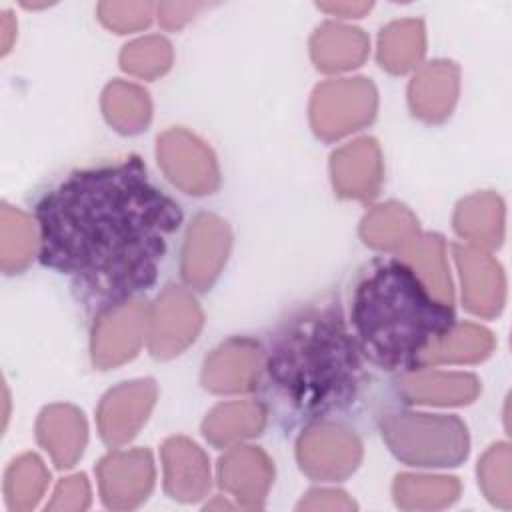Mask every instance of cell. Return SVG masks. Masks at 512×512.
<instances>
[{
  "label": "cell",
  "mask_w": 512,
  "mask_h": 512,
  "mask_svg": "<svg viewBox=\"0 0 512 512\" xmlns=\"http://www.w3.org/2000/svg\"><path fill=\"white\" fill-rule=\"evenodd\" d=\"M360 234L374 248L402 250L418 236V222L404 206L388 202L364 216Z\"/></svg>",
  "instance_id": "cell-22"
},
{
  "label": "cell",
  "mask_w": 512,
  "mask_h": 512,
  "mask_svg": "<svg viewBox=\"0 0 512 512\" xmlns=\"http://www.w3.org/2000/svg\"><path fill=\"white\" fill-rule=\"evenodd\" d=\"M202 326V312L184 290L168 286L150 314V350L156 358H170L194 342Z\"/></svg>",
  "instance_id": "cell-8"
},
{
  "label": "cell",
  "mask_w": 512,
  "mask_h": 512,
  "mask_svg": "<svg viewBox=\"0 0 512 512\" xmlns=\"http://www.w3.org/2000/svg\"><path fill=\"white\" fill-rule=\"evenodd\" d=\"M158 162L166 176L188 194H210L218 186L212 152L186 130H170L158 138Z\"/></svg>",
  "instance_id": "cell-7"
},
{
  "label": "cell",
  "mask_w": 512,
  "mask_h": 512,
  "mask_svg": "<svg viewBox=\"0 0 512 512\" xmlns=\"http://www.w3.org/2000/svg\"><path fill=\"white\" fill-rule=\"evenodd\" d=\"M166 492L182 502L198 500L210 486L208 460L186 438H170L162 448Z\"/></svg>",
  "instance_id": "cell-17"
},
{
  "label": "cell",
  "mask_w": 512,
  "mask_h": 512,
  "mask_svg": "<svg viewBox=\"0 0 512 512\" xmlns=\"http://www.w3.org/2000/svg\"><path fill=\"white\" fill-rule=\"evenodd\" d=\"M458 92V70L452 62L424 66L410 84V106L416 116L428 122L444 120Z\"/></svg>",
  "instance_id": "cell-18"
},
{
  "label": "cell",
  "mask_w": 512,
  "mask_h": 512,
  "mask_svg": "<svg viewBox=\"0 0 512 512\" xmlns=\"http://www.w3.org/2000/svg\"><path fill=\"white\" fill-rule=\"evenodd\" d=\"M404 262H408L426 288L442 302L452 304V286L444 262V242L436 234L416 236L404 248Z\"/></svg>",
  "instance_id": "cell-23"
},
{
  "label": "cell",
  "mask_w": 512,
  "mask_h": 512,
  "mask_svg": "<svg viewBox=\"0 0 512 512\" xmlns=\"http://www.w3.org/2000/svg\"><path fill=\"white\" fill-rule=\"evenodd\" d=\"M502 202L494 194H476L464 200L454 218V226L458 234L466 236L470 242L478 240L480 222H486L488 228L502 234Z\"/></svg>",
  "instance_id": "cell-31"
},
{
  "label": "cell",
  "mask_w": 512,
  "mask_h": 512,
  "mask_svg": "<svg viewBox=\"0 0 512 512\" xmlns=\"http://www.w3.org/2000/svg\"><path fill=\"white\" fill-rule=\"evenodd\" d=\"M104 114L116 130L138 132L150 118L148 94L134 84L114 82L104 92Z\"/></svg>",
  "instance_id": "cell-28"
},
{
  "label": "cell",
  "mask_w": 512,
  "mask_h": 512,
  "mask_svg": "<svg viewBox=\"0 0 512 512\" xmlns=\"http://www.w3.org/2000/svg\"><path fill=\"white\" fill-rule=\"evenodd\" d=\"M36 246V234L30 220L10 206L2 208V268L14 272L24 268Z\"/></svg>",
  "instance_id": "cell-30"
},
{
  "label": "cell",
  "mask_w": 512,
  "mask_h": 512,
  "mask_svg": "<svg viewBox=\"0 0 512 512\" xmlns=\"http://www.w3.org/2000/svg\"><path fill=\"white\" fill-rule=\"evenodd\" d=\"M88 502H90L88 482L80 474L60 482V486L54 492V500L48 504V508L50 510H78V508L82 510L88 506Z\"/></svg>",
  "instance_id": "cell-34"
},
{
  "label": "cell",
  "mask_w": 512,
  "mask_h": 512,
  "mask_svg": "<svg viewBox=\"0 0 512 512\" xmlns=\"http://www.w3.org/2000/svg\"><path fill=\"white\" fill-rule=\"evenodd\" d=\"M376 110V90L364 78L332 80L316 88L310 106L318 136L332 140L368 124Z\"/></svg>",
  "instance_id": "cell-5"
},
{
  "label": "cell",
  "mask_w": 512,
  "mask_h": 512,
  "mask_svg": "<svg viewBox=\"0 0 512 512\" xmlns=\"http://www.w3.org/2000/svg\"><path fill=\"white\" fill-rule=\"evenodd\" d=\"M424 52L422 24L414 20L394 22L380 34L378 60L380 66L390 72H406L412 68Z\"/></svg>",
  "instance_id": "cell-26"
},
{
  "label": "cell",
  "mask_w": 512,
  "mask_h": 512,
  "mask_svg": "<svg viewBox=\"0 0 512 512\" xmlns=\"http://www.w3.org/2000/svg\"><path fill=\"white\" fill-rule=\"evenodd\" d=\"M400 392L410 402L426 404H466L478 394V380L472 374L408 370L400 378Z\"/></svg>",
  "instance_id": "cell-20"
},
{
  "label": "cell",
  "mask_w": 512,
  "mask_h": 512,
  "mask_svg": "<svg viewBox=\"0 0 512 512\" xmlns=\"http://www.w3.org/2000/svg\"><path fill=\"white\" fill-rule=\"evenodd\" d=\"M456 262L464 284V302L468 310L492 316L504 302V278L500 266L482 252L472 248L454 246Z\"/></svg>",
  "instance_id": "cell-16"
},
{
  "label": "cell",
  "mask_w": 512,
  "mask_h": 512,
  "mask_svg": "<svg viewBox=\"0 0 512 512\" xmlns=\"http://www.w3.org/2000/svg\"><path fill=\"white\" fill-rule=\"evenodd\" d=\"M230 246V232L226 222L214 214H198L188 228L182 250V278L206 290L220 274Z\"/></svg>",
  "instance_id": "cell-10"
},
{
  "label": "cell",
  "mask_w": 512,
  "mask_h": 512,
  "mask_svg": "<svg viewBox=\"0 0 512 512\" xmlns=\"http://www.w3.org/2000/svg\"><path fill=\"white\" fill-rule=\"evenodd\" d=\"M170 44L164 38H142L124 46L120 64L126 72L154 78L170 66Z\"/></svg>",
  "instance_id": "cell-32"
},
{
  "label": "cell",
  "mask_w": 512,
  "mask_h": 512,
  "mask_svg": "<svg viewBox=\"0 0 512 512\" xmlns=\"http://www.w3.org/2000/svg\"><path fill=\"white\" fill-rule=\"evenodd\" d=\"M266 420V412L258 402L222 404L210 412L204 420V436L216 444H228L238 438L260 434Z\"/></svg>",
  "instance_id": "cell-25"
},
{
  "label": "cell",
  "mask_w": 512,
  "mask_h": 512,
  "mask_svg": "<svg viewBox=\"0 0 512 512\" xmlns=\"http://www.w3.org/2000/svg\"><path fill=\"white\" fill-rule=\"evenodd\" d=\"M298 508H308V510H318V508H344L350 510L354 504L346 498L342 492H332V490H312L306 500L300 502Z\"/></svg>",
  "instance_id": "cell-35"
},
{
  "label": "cell",
  "mask_w": 512,
  "mask_h": 512,
  "mask_svg": "<svg viewBox=\"0 0 512 512\" xmlns=\"http://www.w3.org/2000/svg\"><path fill=\"white\" fill-rule=\"evenodd\" d=\"M100 492L108 508H132L146 500L152 482L154 466L146 450L112 452L98 466Z\"/></svg>",
  "instance_id": "cell-11"
},
{
  "label": "cell",
  "mask_w": 512,
  "mask_h": 512,
  "mask_svg": "<svg viewBox=\"0 0 512 512\" xmlns=\"http://www.w3.org/2000/svg\"><path fill=\"white\" fill-rule=\"evenodd\" d=\"M360 348L340 310L318 304L290 316L270 338L264 368L274 394L304 418L350 406L362 384Z\"/></svg>",
  "instance_id": "cell-2"
},
{
  "label": "cell",
  "mask_w": 512,
  "mask_h": 512,
  "mask_svg": "<svg viewBox=\"0 0 512 512\" xmlns=\"http://www.w3.org/2000/svg\"><path fill=\"white\" fill-rule=\"evenodd\" d=\"M368 40L358 28L324 24L312 38V58L326 72L358 66L366 56Z\"/></svg>",
  "instance_id": "cell-21"
},
{
  "label": "cell",
  "mask_w": 512,
  "mask_h": 512,
  "mask_svg": "<svg viewBox=\"0 0 512 512\" xmlns=\"http://www.w3.org/2000/svg\"><path fill=\"white\" fill-rule=\"evenodd\" d=\"M362 456L358 438L334 424H316L298 440L302 470L318 480H340L354 472Z\"/></svg>",
  "instance_id": "cell-6"
},
{
  "label": "cell",
  "mask_w": 512,
  "mask_h": 512,
  "mask_svg": "<svg viewBox=\"0 0 512 512\" xmlns=\"http://www.w3.org/2000/svg\"><path fill=\"white\" fill-rule=\"evenodd\" d=\"M478 478L486 496L502 506H510V482H508V446H492L478 466Z\"/></svg>",
  "instance_id": "cell-33"
},
{
  "label": "cell",
  "mask_w": 512,
  "mask_h": 512,
  "mask_svg": "<svg viewBox=\"0 0 512 512\" xmlns=\"http://www.w3.org/2000/svg\"><path fill=\"white\" fill-rule=\"evenodd\" d=\"M494 342L488 330L474 324L452 326V330L434 342L418 362V368L438 362H476L490 354Z\"/></svg>",
  "instance_id": "cell-24"
},
{
  "label": "cell",
  "mask_w": 512,
  "mask_h": 512,
  "mask_svg": "<svg viewBox=\"0 0 512 512\" xmlns=\"http://www.w3.org/2000/svg\"><path fill=\"white\" fill-rule=\"evenodd\" d=\"M38 440L52 454L58 468L72 466L84 450L86 424L72 406H50L40 414Z\"/></svg>",
  "instance_id": "cell-19"
},
{
  "label": "cell",
  "mask_w": 512,
  "mask_h": 512,
  "mask_svg": "<svg viewBox=\"0 0 512 512\" xmlns=\"http://www.w3.org/2000/svg\"><path fill=\"white\" fill-rule=\"evenodd\" d=\"M332 180L338 194L348 198H372L382 180L380 152L372 138H360L332 154Z\"/></svg>",
  "instance_id": "cell-14"
},
{
  "label": "cell",
  "mask_w": 512,
  "mask_h": 512,
  "mask_svg": "<svg viewBox=\"0 0 512 512\" xmlns=\"http://www.w3.org/2000/svg\"><path fill=\"white\" fill-rule=\"evenodd\" d=\"M36 222L40 262L70 276L102 312L156 282L182 210L130 156L72 172L42 196Z\"/></svg>",
  "instance_id": "cell-1"
},
{
  "label": "cell",
  "mask_w": 512,
  "mask_h": 512,
  "mask_svg": "<svg viewBox=\"0 0 512 512\" xmlns=\"http://www.w3.org/2000/svg\"><path fill=\"white\" fill-rule=\"evenodd\" d=\"M220 486L232 492L246 508H260L272 482V466L266 454L252 446L232 448L220 458Z\"/></svg>",
  "instance_id": "cell-15"
},
{
  "label": "cell",
  "mask_w": 512,
  "mask_h": 512,
  "mask_svg": "<svg viewBox=\"0 0 512 512\" xmlns=\"http://www.w3.org/2000/svg\"><path fill=\"white\" fill-rule=\"evenodd\" d=\"M350 320L360 352L388 372L416 370L456 324L452 304L438 300L402 258H376L362 270Z\"/></svg>",
  "instance_id": "cell-3"
},
{
  "label": "cell",
  "mask_w": 512,
  "mask_h": 512,
  "mask_svg": "<svg viewBox=\"0 0 512 512\" xmlns=\"http://www.w3.org/2000/svg\"><path fill=\"white\" fill-rule=\"evenodd\" d=\"M144 320V306L136 298L104 308L94 324V364L100 368H108L130 360L140 346L142 330L146 324Z\"/></svg>",
  "instance_id": "cell-9"
},
{
  "label": "cell",
  "mask_w": 512,
  "mask_h": 512,
  "mask_svg": "<svg viewBox=\"0 0 512 512\" xmlns=\"http://www.w3.org/2000/svg\"><path fill=\"white\" fill-rule=\"evenodd\" d=\"M390 450L414 466H456L468 454L466 426L456 416L394 414L380 424Z\"/></svg>",
  "instance_id": "cell-4"
},
{
  "label": "cell",
  "mask_w": 512,
  "mask_h": 512,
  "mask_svg": "<svg viewBox=\"0 0 512 512\" xmlns=\"http://www.w3.org/2000/svg\"><path fill=\"white\" fill-rule=\"evenodd\" d=\"M156 398V388L152 380L126 382L110 390L98 412L100 434L106 444L118 446L130 440L140 424L146 420Z\"/></svg>",
  "instance_id": "cell-13"
},
{
  "label": "cell",
  "mask_w": 512,
  "mask_h": 512,
  "mask_svg": "<svg viewBox=\"0 0 512 512\" xmlns=\"http://www.w3.org/2000/svg\"><path fill=\"white\" fill-rule=\"evenodd\" d=\"M46 480H48V472L42 466L38 456L26 454L14 460L6 472V484H4L8 506L14 510L32 508L42 496Z\"/></svg>",
  "instance_id": "cell-29"
},
{
  "label": "cell",
  "mask_w": 512,
  "mask_h": 512,
  "mask_svg": "<svg viewBox=\"0 0 512 512\" xmlns=\"http://www.w3.org/2000/svg\"><path fill=\"white\" fill-rule=\"evenodd\" d=\"M264 354L248 338H232L206 358L202 382L214 392H250L258 386Z\"/></svg>",
  "instance_id": "cell-12"
},
{
  "label": "cell",
  "mask_w": 512,
  "mask_h": 512,
  "mask_svg": "<svg viewBox=\"0 0 512 512\" xmlns=\"http://www.w3.org/2000/svg\"><path fill=\"white\" fill-rule=\"evenodd\" d=\"M460 484L456 478H432L402 474L394 482L396 504L402 508H440L458 498Z\"/></svg>",
  "instance_id": "cell-27"
}]
</instances>
